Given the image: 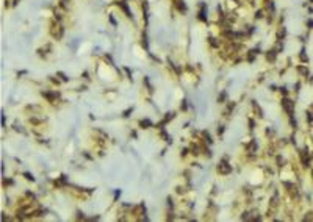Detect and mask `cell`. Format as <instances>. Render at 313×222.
I'll use <instances>...</instances> for the list:
<instances>
[{
	"instance_id": "obj_1",
	"label": "cell",
	"mask_w": 313,
	"mask_h": 222,
	"mask_svg": "<svg viewBox=\"0 0 313 222\" xmlns=\"http://www.w3.org/2000/svg\"><path fill=\"white\" fill-rule=\"evenodd\" d=\"M282 108L288 113L290 116H291L293 113H294V102H291L290 99H283V100H282Z\"/></svg>"
},
{
	"instance_id": "obj_4",
	"label": "cell",
	"mask_w": 313,
	"mask_h": 222,
	"mask_svg": "<svg viewBox=\"0 0 313 222\" xmlns=\"http://www.w3.org/2000/svg\"><path fill=\"white\" fill-rule=\"evenodd\" d=\"M141 125L144 127V128H149V125H150V122H149V121H141Z\"/></svg>"
},
{
	"instance_id": "obj_2",
	"label": "cell",
	"mask_w": 313,
	"mask_h": 222,
	"mask_svg": "<svg viewBox=\"0 0 313 222\" xmlns=\"http://www.w3.org/2000/svg\"><path fill=\"white\" fill-rule=\"evenodd\" d=\"M218 172H221V174H230L232 172V166L227 164L225 161H222L219 166H218Z\"/></svg>"
},
{
	"instance_id": "obj_3",
	"label": "cell",
	"mask_w": 313,
	"mask_h": 222,
	"mask_svg": "<svg viewBox=\"0 0 313 222\" xmlns=\"http://www.w3.org/2000/svg\"><path fill=\"white\" fill-rule=\"evenodd\" d=\"M266 58H268V60H271V61H274V60H276V53H274V50H271V53H268Z\"/></svg>"
}]
</instances>
